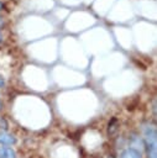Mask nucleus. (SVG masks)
Here are the masks:
<instances>
[{"label": "nucleus", "mask_w": 157, "mask_h": 158, "mask_svg": "<svg viewBox=\"0 0 157 158\" xmlns=\"http://www.w3.org/2000/svg\"><path fill=\"white\" fill-rule=\"evenodd\" d=\"M16 143V138L12 135H9L6 132H0V144H6L11 146Z\"/></svg>", "instance_id": "nucleus-1"}, {"label": "nucleus", "mask_w": 157, "mask_h": 158, "mask_svg": "<svg viewBox=\"0 0 157 158\" xmlns=\"http://www.w3.org/2000/svg\"><path fill=\"white\" fill-rule=\"evenodd\" d=\"M121 158H142L141 153L135 148H127L122 152Z\"/></svg>", "instance_id": "nucleus-2"}, {"label": "nucleus", "mask_w": 157, "mask_h": 158, "mask_svg": "<svg viewBox=\"0 0 157 158\" xmlns=\"http://www.w3.org/2000/svg\"><path fill=\"white\" fill-rule=\"evenodd\" d=\"M0 158H16L15 151L10 147H0Z\"/></svg>", "instance_id": "nucleus-3"}, {"label": "nucleus", "mask_w": 157, "mask_h": 158, "mask_svg": "<svg viewBox=\"0 0 157 158\" xmlns=\"http://www.w3.org/2000/svg\"><path fill=\"white\" fill-rule=\"evenodd\" d=\"M147 158H157V146L153 147H146Z\"/></svg>", "instance_id": "nucleus-4"}, {"label": "nucleus", "mask_w": 157, "mask_h": 158, "mask_svg": "<svg viewBox=\"0 0 157 158\" xmlns=\"http://www.w3.org/2000/svg\"><path fill=\"white\" fill-rule=\"evenodd\" d=\"M0 127H2V128H6V122L0 117Z\"/></svg>", "instance_id": "nucleus-5"}, {"label": "nucleus", "mask_w": 157, "mask_h": 158, "mask_svg": "<svg viewBox=\"0 0 157 158\" xmlns=\"http://www.w3.org/2000/svg\"><path fill=\"white\" fill-rule=\"evenodd\" d=\"M2 84H4V81H2V79H1V78H0V86H1V85H2Z\"/></svg>", "instance_id": "nucleus-6"}, {"label": "nucleus", "mask_w": 157, "mask_h": 158, "mask_svg": "<svg viewBox=\"0 0 157 158\" xmlns=\"http://www.w3.org/2000/svg\"><path fill=\"white\" fill-rule=\"evenodd\" d=\"M2 41V36H1V32H0V42Z\"/></svg>", "instance_id": "nucleus-7"}, {"label": "nucleus", "mask_w": 157, "mask_h": 158, "mask_svg": "<svg viewBox=\"0 0 157 158\" xmlns=\"http://www.w3.org/2000/svg\"><path fill=\"white\" fill-rule=\"evenodd\" d=\"M1 10H2V4L0 2V11H1Z\"/></svg>", "instance_id": "nucleus-8"}, {"label": "nucleus", "mask_w": 157, "mask_h": 158, "mask_svg": "<svg viewBox=\"0 0 157 158\" xmlns=\"http://www.w3.org/2000/svg\"><path fill=\"white\" fill-rule=\"evenodd\" d=\"M0 107H1V104H0Z\"/></svg>", "instance_id": "nucleus-9"}]
</instances>
